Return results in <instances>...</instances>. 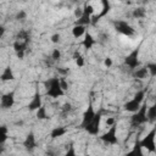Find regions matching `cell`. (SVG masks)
<instances>
[{"label":"cell","mask_w":156,"mask_h":156,"mask_svg":"<svg viewBox=\"0 0 156 156\" xmlns=\"http://www.w3.org/2000/svg\"><path fill=\"white\" fill-rule=\"evenodd\" d=\"M44 87L46 89V95L52 99H57L58 96L65 95V90L61 88V82H60V78L57 77L46 79L44 82Z\"/></svg>","instance_id":"1"},{"label":"cell","mask_w":156,"mask_h":156,"mask_svg":"<svg viewBox=\"0 0 156 156\" xmlns=\"http://www.w3.org/2000/svg\"><path fill=\"white\" fill-rule=\"evenodd\" d=\"M145 94H146V89L138 90V91L135 93L134 98H133L132 100H129V101H127V102L124 104V106H123V107H124V110H126V111H128V112H132V113L136 112V111L141 107V105L144 104Z\"/></svg>","instance_id":"2"},{"label":"cell","mask_w":156,"mask_h":156,"mask_svg":"<svg viewBox=\"0 0 156 156\" xmlns=\"http://www.w3.org/2000/svg\"><path fill=\"white\" fill-rule=\"evenodd\" d=\"M146 122H147V105H146V102H144L141 105V107L130 116V127L138 128V127L145 124Z\"/></svg>","instance_id":"3"},{"label":"cell","mask_w":156,"mask_h":156,"mask_svg":"<svg viewBox=\"0 0 156 156\" xmlns=\"http://www.w3.org/2000/svg\"><path fill=\"white\" fill-rule=\"evenodd\" d=\"M155 138H156V127H154L141 140L140 144L143 147H145L149 152H156V143H155Z\"/></svg>","instance_id":"4"},{"label":"cell","mask_w":156,"mask_h":156,"mask_svg":"<svg viewBox=\"0 0 156 156\" xmlns=\"http://www.w3.org/2000/svg\"><path fill=\"white\" fill-rule=\"evenodd\" d=\"M94 13V7L91 6V4L85 2L83 6V15L80 18H78L74 23V26H89L91 24V15Z\"/></svg>","instance_id":"5"},{"label":"cell","mask_w":156,"mask_h":156,"mask_svg":"<svg viewBox=\"0 0 156 156\" xmlns=\"http://www.w3.org/2000/svg\"><path fill=\"white\" fill-rule=\"evenodd\" d=\"M113 27L116 29V32L126 35V37H133L135 34V30L134 28L126 21L123 20H117V21H113Z\"/></svg>","instance_id":"6"},{"label":"cell","mask_w":156,"mask_h":156,"mask_svg":"<svg viewBox=\"0 0 156 156\" xmlns=\"http://www.w3.org/2000/svg\"><path fill=\"white\" fill-rule=\"evenodd\" d=\"M100 140L104 141L106 145H116V144H118V138H117V124H113L112 127H110V129L100 136Z\"/></svg>","instance_id":"7"},{"label":"cell","mask_w":156,"mask_h":156,"mask_svg":"<svg viewBox=\"0 0 156 156\" xmlns=\"http://www.w3.org/2000/svg\"><path fill=\"white\" fill-rule=\"evenodd\" d=\"M124 65L132 69L135 71L138 67H140V62H139V48L134 49L129 55H127L124 57Z\"/></svg>","instance_id":"8"},{"label":"cell","mask_w":156,"mask_h":156,"mask_svg":"<svg viewBox=\"0 0 156 156\" xmlns=\"http://www.w3.org/2000/svg\"><path fill=\"white\" fill-rule=\"evenodd\" d=\"M102 110H100L99 112H96L95 117L93 118V121L84 128V130H87L90 135H98L99 130H100V123H101V117H102Z\"/></svg>","instance_id":"9"},{"label":"cell","mask_w":156,"mask_h":156,"mask_svg":"<svg viewBox=\"0 0 156 156\" xmlns=\"http://www.w3.org/2000/svg\"><path fill=\"white\" fill-rule=\"evenodd\" d=\"M95 115H96V112H95V110H94V107H93V104H91V101L88 104V107H87V110L84 111V113H83V117H82V122H80V128L82 129H84L91 121H93V118L95 117Z\"/></svg>","instance_id":"10"},{"label":"cell","mask_w":156,"mask_h":156,"mask_svg":"<svg viewBox=\"0 0 156 156\" xmlns=\"http://www.w3.org/2000/svg\"><path fill=\"white\" fill-rule=\"evenodd\" d=\"M15 105V90L7 91L1 95V108L9 110Z\"/></svg>","instance_id":"11"},{"label":"cell","mask_w":156,"mask_h":156,"mask_svg":"<svg viewBox=\"0 0 156 156\" xmlns=\"http://www.w3.org/2000/svg\"><path fill=\"white\" fill-rule=\"evenodd\" d=\"M101 5H102L101 11H100L98 15H95V16L91 17V24H93V26H95V24L100 21V18H102L104 16H106V15L108 13V11L111 10V4H110V1L102 0V1H101Z\"/></svg>","instance_id":"12"},{"label":"cell","mask_w":156,"mask_h":156,"mask_svg":"<svg viewBox=\"0 0 156 156\" xmlns=\"http://www.w3.org/2000/svg\"><path fill=\"white\" fill-rule=\"evenodd\" d=\"M23 146H24L26 151L29 152V154H32L35 150V147H37V140H35V135H34L33 132H29L27 134V136H26V139L23 141Z\"/></svg>","instance_id":"13"},{"label":"cell","mask_w":156,"mask_h":156,"mask_svg":"<svg viewBox=\"0 0 156 156\" xmlns=\"http://www.w3.org/2000/svg\"><path fill=\"white\" fill-rule=\"evenodd\" d=\"M28 44L29 43L20 41V40H15L13 41V50L16 51L18 58H23L24 57V52H26V50L28 48Z\"/></svg>","instance_id":"14"},{"label":"cell","mask_w":156,"mask_h":156,"mask_svg":"<svg viewBox=\"0 0 156 156\" xmlns=\"http://www.w3.org/2000/svg\"><path fill=\"white\" fill-rule=\"evenodd\" d=\"M41 106H43V105H41V95H40L39 90L37 89L35 93H34V95H33L32 101L28 104V108H29L30 111H34V110H39Z\"/></svg>","instance_id":"15"},{"label":"cell","mask_w":156,"mask_h":156,"mask_svg":"<svg viewBox=\"0 0 156 156\" xmlns=\"http://www.w3.org/2000/svg\"><path fill=\"white\" fill-rule=\"evenodd\" d=\"M124 156H144V152H143V146L140 144V139L136 136L135 141H134V145H133V149L130 151H128Z\"/></svg>","instance_id":"16"},{"label":"cell","mask_w":156,"mask_h":156,"mask_svg":"<svg viewBox=\"0 0 156 156\" xmlns=\"http://www.w3.org/2000/svg\"><path fill=\"white\" fill-rule=\"evenodd\" d=\"M149 74V71L146 68V66L144 67H138L135 71L132 72V77L135 78V79H145Z\"/></svg>","instance_id":"17"},{"label":"cell","mask_w":156,"mask_h":156,"mask_svg":"<svg viewBox=\"0 0 156 156\" xmlns=\"http://www.w3.org/2000/svg\"><path fill=\"white\" fill-rule=\"evenodd\" d=\"M95 44H96V40L93 38V35H91L89 32H87L85 35H84V39H83V41H82V45H83L87 50H89V49H91Z\"/></svg>","instance_id":"18"},{"label":"cell","mask_w":156,"mask_h":156,"mask_svg":"<svg viewBox=\"0 0 156 156\" xmlns=\"http://www.w3.org/2000/svg\"><path fill=\"white\" fill-rule=\"evenodd\" d=\"M0 79H1V82H7V80H13V79H15V74H13L12 68H11L10 66L6 67V68L2 71V73H1V76H0Z\"/></svg>","instance_id":"19"},{"label":"cell","mask_w":156,"mask_h":156,"mask_svg":"<svg viewBox=\"0 0 156 156\" xmlns=\"http://www.w3.org/2000/svg\"><path fill=\"white\" fill-rule=\"evenodd\" d=\"M16 40H20V41H26V43H29L30 41V33L26 29H21L17 34H16Z\"/></svg>","instance_id":"20"},{"label":"cell","mask_w":156,"mask_h":156,"mask_svg":"<svg viewBox=\"0 0 156 156\" xmlns=\"http://www.w3.org/2000/svg\"><path fill=\"white\" fill-rule=\"evenodd\" d=\"M66 133H67V129H66L65 127H55V128L51 130L50 136H51V139H56V138H60V136L65 135Z\"/></svg>","instance_id":"21"},{"label":"cell","mask_w":156,"mask_h":156,"mask_svg":"<svg viewBox=\"0 0 156 156\" xmlns=\"http://www.w3.org/2000/svg\"><path fill=\"white\" fill-rule=\"evenodd\" d=\"M147 122L156 123V101L152 106L147 107Z\"/></svg>","instance_id":"22"},{"label":"cell","mask_w":156,"mask_h":156,"mask_svg":"<svg viewBox=\"0 0 156 156\" xmlns=\"http://www.w3.org/2000/svg\"><path fill=\"white\" fill-rule=\"evenodd\" d=\"M87 30H85V27L84 26H74L72 28V34L74 38H79L82 35H85Z\"/></svg>","instance_id":"23"},{"label":"cell","mask_w":156,"mask_h":156,"mask_svg":"<svg viewBox=\"0 0 156 156\" xmlns=\"http://www.w3.org/2000/svg\"><path fill=\"white\" fill-rule=\"evenodd\" d=\"M146 16V10L144 7H136L132 11V17L134 18H144Z\"/></svg>","instance_id":"24"},{"label":"cell","mask_w":156,"mask_h":156,"mask_svg":"<svg viewBox=\"0 0 156 156\" xmlns=\"http://www.w3.org/2000/svg\"><path fill=\"white\" fill-rule=\"evenodd\" d=\"M7 127L6 126H1L0 127V144H1V146L4 147V145H5V141L7 140Z\"/></svg>","instance_id":"25"},{"label":"cell","mask_w":156,"mask_h":156,"mask_svg":"<svg viewBox=\"0 0 156 156\" xmlns=\"http://www.w3.org/2000/svg\"><path fill=\"white\" fill-rule=\"evenodd\" d=\"M73 58H74L76 65H77L78 67H83V66H84V58H83V56L80 55V52H79L78 50H76V51L73 52Z\"/></svg>","instance_id":"26"},{"label":"cell","mask_w":156,"mask_h":156,"mask_svg":"<svg viewBox=\"0 0 156 156\" xmlns=\"http://www.w3.org/2000/svg\"><path fill=\"white\" fill-rule=\"evenodd\" d=\"M37 118L38 119H46V118H49L48 113H46V107L45 106H41L39 110H37Z\"/></svg>","instance_id":"27"},{"label":"cell","mask_w":156,"mask_h":156,"mask_svg":"<svg viewBox=\"0 0 156 156\" xmlns=\"http://www.w3.org/2000/svg\"><path fill=\"white\" fill-rule=\"evenodd\" d=\"M71 111H72V105H71L69 102H65V104L62 105V107H61V113H62V116H67Z\"/></svg>","instance_id":"28"},{"label":"cell","mask_w":156,"mask_h":156,"mask_svg":"<svg viewBox=\"0 0 156 156\" xmlns=\"http://www.w3.org/2000/svg\"><path fill=\"white\" fill-rule=\"evenodd\" d=\"M146 68H147L151 77H156V63L155 62H149L146 65Z\"/></svg>","instance_id":"29"},{"label":"cell","mask_w":156,"mask_h":156,"mask_svg":"<svg viewBox=\"0 0 156 156\" xmlns=\"http://www.w3.org/2000/svg\"><path fill=\"white\" fill-rule=\"evenodd\" d=\"M15 18H16L17 21H24V20L27 18V12H26L24 10H20V11L16 13Z\"/></svg>","instance_id":"30"},{"label":"cell","mask_w":156,"mask_h":156,"mask_svg":"<svg viewBox=\"0 0 156 156\" xmlns=\"http://www.w3.org/2000/svg\"><path fill=\"white\" fill-rule=\"evenodd\" d=\"M65 156H77L76 149H74V145H73V144H69V146H68V149H67Z\"/></svg>","instance_id":"31"},{"label":"cell","mask_w":156,"mask_h":156,"mask_svg":"<svg viewBox=\"0 0 156 156\" xmlns=\"http://www.w3.org/2000/svg\"><path fill=\"white\" fill-rule=\"evenodd\" d=\"M60 57H61L60 50H58V49H54V50H52V54H51V58H52L54 61H58Z\"/></svg>","instance_id":"32"},{"label":"cell","mask_w":156,"mask_h":156,"mask_svg":"<svg viewBox=\"0 0 156 156\" xmlns=\"http://www.w3.org/2000/svg\"><path fill=\"white\" fill-rule=\"evenodd\" d=\"M60 38H61V35H60L58 33H55V34H52V35H51V41L56 44V43H58V41H60Z\"/></svg>","instance_id":"33"},{"label":"cell","mask_w":156,"mask_h":156,"mask_svg":"<svg viewBox=\"0 0 156 156\" xmlns=\"http://www.w3.org/2000/svg\"><path fill=\"white\" fill-rule=\"evenodd\" d=\"M113 124H116V119H115L113 117H108V118L106 119V126H107V127H112Z\"/></svg>","instance_id":"34"},{"label":"cell","mask_w":156,"mask_h":156,"mask_svg":"<svg viewBox=\"0 0 156 156\" xmlns=\"http://www.w3.org/2000/svg\"><path fill=\"white\" fill-rule=\"evenodd\" d=\"M82 15H83V9H79V7H78V9H76V10H74V16L77 17V20H78V18H80V17H82Z\"/></svg>","instance_id":"35"},{"label":"cell","mask_w":156,"mask_h":156,"mask_svg":"<svg viewBox=\"0 0 156 156\" xmlns=\"http://www.w3.org/2000/svg\"><path fill=\"white\" fill-rule=\"evenodd\" d=\"M60 82H61V88H62V89H63V90L66 91V90L68 89V85H67V82H66V80H65L63 78H60Z\"/></svg>","instance_id":"36"},{"label":"cell","mask_w":156,"mask_h":156,"mask_svg":"<svg viewBox=\"0 0 156 156\" xmlns=\"http://www.w3.org/2000/svg\"><path fill=\"white\" fill-rule=\"evenodd\" d=\"M104 65H105L106 67H111V66H112V58H111V57H106L105 61H104Z\"/></svg>","instance_id":"37"},{"label":"cell","mask_w":156,"mask_h":156,"mask_svg":"<svg viewBox=\"0 0 156 156\" xmlns=\"http://www.w3.org/2000/svg\"><path fill=\"white\" fill-rule=\"evenodd\" d=\"M54 62H55V61L51 58V56H50V58L48 57V58L45 60V63H46V66H49V67H50V66H52V63H54Z\"/></svg>","instance_id":"38"},{"label":"cell","mask_w":156,"mask_h":156,"mask_svg":"<svg viewBox=\"0 0 156 156\" xmlns=\"http://www.w3.org/2000/svg\"><path fill=\"white\" fill-rule=\"evenodd\" d=\"M57 71H58V72H60L61 74H67V73L69 72V71H68V68H66V69H62V68H58Z\"/></svg>","instance_id":"39"},{"label":"cell","mask_w":156,"mask_h":156,"mask_svg":"<svg viewBox=\"0 0 156 156\" xmlns=\"http://www.w3.org/2000/svg\"><path fill=\"white\" fill-rule=\"evenodd\" d=\"M4 34H5V28L1 26V27H0V38H2Z\"/></svg>","instance_id":"40"},{"label":"cell","mask_w":156,"mask_h":156,"mask_svg":"<svg viewBox=\"0 0 156 156\" xmlns=\"http://www.w3.org/2000/svg\"><path fill=\"white\" fill-rule=\"evenodd\" d=\"M46 156H56V155H55V152L52 150H48L46 151Z\"/></svg>","instance_id":"41"}]
</instances>
